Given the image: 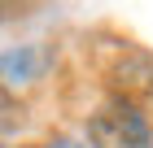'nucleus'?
Segmentation results:
<instances>
[{"label":"nucleus","mask_w":153,"mask_h":148,"mask_svg":"<svg viewBox=\"0 0 153 148\" xmlns=\"http://www.w3.org/2000/svg\"><path fill=\"white\" fill-rule=\"evenodd\" d=\"M88 66L96 70V79L109 87L114 100L140 105L144 96H153V57L123 35H92L88 39Z\"/></svg>","instance_id":"1"},{"label":"nucleus","mask_w":153,"mask_h":148,"mask_svg":"<svg viewBox=\"0 0 153 148\" xmlns=\"http://www.w3.org/2000/svg\"><path fill=\"white\" fill-rule=\"evenodd\" d=\"M149 118L131 100L109 96L101 109L88 113V148H149Z\"/></svg>","instance_id":"2"},{"label":"nucleus","mask_w":153,"mask_h":148,"mask_svg":"<svg viewBox=\"0 0 153 148\" xmlns=\"http://www.w3.org/2000/svg\"><path fill=\"white\" fill-rule=\"evenodd\" d=\"M48 66V52L35 44H18L0 52V87H18V83H35Z\"/></svg>","instance_id":"3"},{"label":"nucleus","mask_w":153,"mask_h":148,"mask_svg":"<svg viewBox=\"0 0 153 148\" xmlns=\"http://www.w3.org/2000/svg\"><path fill=\"white\" fill-rule=\"evenodd\" d=\"M22 126V105L9 96V87H0V135H13Z\"/></svg>","instance_id":"4"},{"label":"nucleus","mask_w":153,"mask_h":148,"mask_svg":"<svg viewBox=\"0 0 153 148\" xmlns=\"http://www.w3.org/2000/svg\"><path fill=\"white\" fill-rule=\"evenodd\" d=\"M53 148H88V144H79V139H66V135H57V139H53Z\"/></svg>","instance_id":"5"},{"label":"nucleus","mask_w":153,"mask_h":148,"mask_svg":"<svg viewBox=\"0 0 153 148\" xmlns=\"http://www.w3.org/2000/svg\"><path fill=\"white\" fill-rule=\"evenodd\" d=\"M31 148H53V139H44V144H31Z\"/></svg>","instance_id":"6"}]
</instances>
